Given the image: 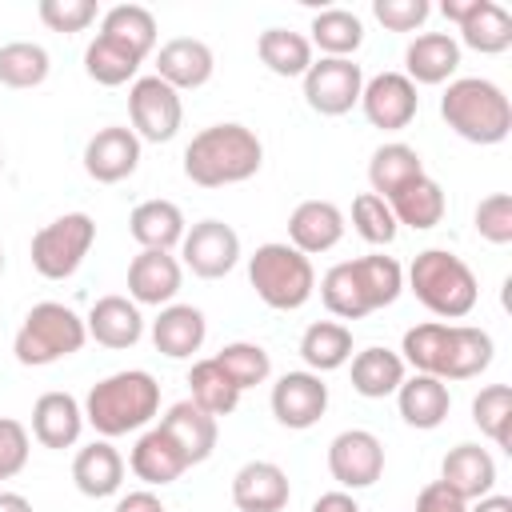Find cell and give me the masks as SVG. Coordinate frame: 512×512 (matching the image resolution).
Wrapping results in <instances>:
<instances>
[{"label":"cell","instance_id":"1","mask_svg":"<svg viewBox=\"0 0 512 512\" xmlns=\"http://www.w3.org/2000/svg\"><path fill=\"white\" fill-rule=\"evenodd\" d=\"M264 164V148L244 124H212L184 148V176L200 188H224L252 180Z\"/></svg>","mask_w":512,"mask_h":512},{"label":"cell","instance_id":"2","mask_svg":"<svg viewBox=\"0 0 512 512\" xmlns=\"http://www.w3.org/2000/svg\"><path fill=\"white\" fill-rule=\"evenodd\" d=\"M160 412V384L152 372L144 368H128V372H112L100 384H92L88 400H84V420L100 432V436H124L144 428L152 416Z\"/></svg>","mask_w":512,"mask_h":512},{"label":"cell","instance_id":"3","mask_svg":"<svg viewBox=\"0 0 512 512\" xmlns=\"http://www.w3.org/2000/svg\"><path fill=\"white\" fill-rule=\"evenodd\" d=\"M444 124L468 144H500L512 132V104L500 84L484 76H460L440 96Z\"/></svg>","mask_w":512,"mask_h":512},{"label":"cell","instance_id":"4","mask_svg":"<svg viewBox=\"0 0 512 512\" xmlns=\"http://www.w3.org/2000/svg\"><path fill=\"white\" fill-rule=\"evenodd\" d=\"M408 288H412L416 300H420L432 316H440V320H460V316H468V312L476 308V300H480L476 272H472L460 256H452V252H444V248H428V252H420V256L412 260V268H408Z\"/></svg>","mask_w":512,"mask_h":512},{"label":"cell","instance_id":"5","mask_svg":"<svg viewBox=\"0 0 512 512\" xmlns=\"http://www.w3.org/2000/svg\"><path fill=\"white\" fill-rule=\"evenodd\" d=\"M248 280H252L256 296L276 312H296L316 292L312 260L304 252H296L292 244H276V240L260 244L248 256Z\"/></svg>","mask_w":512,"mask_h":512},{"label":"cell","instance_id":"6","mask_svg":"<svg viewBox=\"0 0 512 512\" xmlns=\"http://www.w3.org/2000/svg\"><path fill=\"white\" fill-rule=\"evenodd\" d=\"M84 340H88L84 320L68 304L44 300V304H32V312L24 316V324L12 340V352L24 368H44V364H56V360L80 352Z\"/></svg>","mask_w":512,"mask_h":512},{"label":"cell","instance_id":"7","mask_svg":"<svg viewBox=\"0 0 512 512\" xmlns=\"http://www.w3.org/2000/svg\"><path fill=\"white\" fill-rule=\"evenodd\" d=\"M92 240H96L92 216L88 212H64L32 236V268L44 280H68L84 264Z\"/></svg>","mask_w":512,"mask_h":512},{"label":"cell","instance_id":"8","mask_svg":"<svg viewBox=\"0 0 512 512\" xmlns=\"http://www.w3.org/2000/svg\"><path fill=\"white\" fill-rule=\"evenodd\" d=\"M128 116H132V132L140 140L164 144L180 132L184 104H180V92L172 84H164L160 76H140L128 88Z\"/></svg>","mask_w":512,"mask_h":512},{"label":"cell","instance_id":"9","mask_svg":"<svg viewBox=\"0 0 512 512\" xmlns=\"http://www.w3.org/2000/svg\"><path fill=\"white\" fill-rule=\"evenodd\" d=\"M360 92H364V72L352 60L320 56L304 72V100L320 116H344V112H352V104H360Z\"/></svg>","mask_w":512,"mask_h":512},{"label":"cell","instance_id":"10","mask_svg":"<svg viewBox=\"0 0 512 512\" xmlns=\"http://www.w3.org/2000/svg\"><path fill=\"white\" fill-rule=\"evenodd\" d=\"M180 256H184V268H192V276L200 280H220L236 268L240 260V236L232 224L224 220H200L184 232L180 240Z\"/></svg>","mask_w":512,"mask_h":512},{"label":"cell","instance_id":"11","mask_svg":"<svg viewBox=\"0 0 512 512\" xmlns=\"http://www.w3.org/2000/svg\"><path fill=\"white\" fill-rule=\"evenodd\" d=\"M328 472L340 488H372L384 476V444L368 428H348L328 444Z\"/></svg>","mask_w":512,"mask_h":512},{"label":"cell","instance_id":"12","mask_svg":"<svg viewBox=\"0 0 512 512\" xmlns=\"http://www.w3.org/2000/svg\"><path fill=\"white\" fill-rule=\"evenodd\" d=\"M360 108H364V116H368L372 128L400 132V128L412 124V116L420 108V96H416V84L404 72H380V76H372L364 84Z\"/></svg>","mask_w":512,"mask_h":512},{"label":"cell","instance_id":"13","mask_svg":"<svg viewBox=\"0 0 512 512\" xmlns=\"http://www.w3.org/2000/svg\"><path fill=\"white\" fill-rule=\"evenodd\" d=\"M324 408H328V384L316 372H284L272 384V416L292 432L312 428L324 416Z\"/></svg>","mask_w":512,"mask_h":512},{"label":"cell","instance_id":"14","mask_svg":"<svg viewBox=\"0 0 512 512\" xmlns=\"http://www.w3.org/2000/svg\"><path fill=\"white\" fill-rule=\"evenodd\" d=\"M136 164H140V136L124 124H108L84 144V172L96 184H120L124 176L136 172Z\"/></svg>","mask_w":512,"mask_h":512},{"label":"cell","instance_id":"15","mask_svg":"<svg viewBox=\"0 0 512 512\" xmlns=\"http://www.w3.org/2000/svg\"><path fill=\"white\" fill-rule=\"evenodd\" d=\"M288 476L272 460H248L232 476V504L240 512H284L288 508Z\"/></svg>","mask_w":512,"mask_h":512},{"label":"cell","instance_id":"16","mask_svg":"<svg viewBox=\"0 0 512 512\" xmlns=\"http://www.w3.org/2000/svg\"><path fill=\"white\" fill-rule=\"evenodd\" d=\"M344 236V212L332 200H304L288 216V244L304 256L336 248Z\"/></svg>","mask_w":512,"mask_h":512},{"label":"cell","instance_id":"17","mask_svg":"<svg viewBox=\"0 0 512 512\" xmlns=\"http://www.w3.org/2000/svg\"><path fill=\"white\" fill-rule=\"evenodd\" d=\"M160 432L180 448V456L192 464H204L216 448V416H208L204 408H196L192 400H180L172 404L164 416H160Z\"/></svg>","mask_w":512,"mask_h":512},{"label":"cell","instance_id":"18","mask_svg":"<svg viewBox=\"0 0 512 512\" xmlns=\"http://www.w3.org/2000/svg\"><path fill=\"white\" fill-rule=\"evenodd\" d=\"M212 68H216L212 48L204 40H192V36H176V40H168L156 52V76L164 84H172L176 92L208 84L212 80Z\"/></svg>","mask_w":512,"mask_h":512},{"label":"cell","instance_id":"19","mask_svg":"<svg viewBox=\"0 0 512 512\" xmlns=\"http://www.w3.org/2000/svg\"><path fill=\"white\" fill-rule=\"evenodd\" d=\"M180 292V260L172 252H152L144 248L128 264V296L136 304H168Z\"/></svg>","mask_w":512,"mask_h":512},{"label":"cell","instance_id":"20","mask_svg":"<svg viewBox=\"0 0 512 512\" xmlns=\"http://www.w3.org/2000/svg\"><path fill=\"white\" fill-rule=\"evenodd\" d=\"M440 480L460 500H480L496 488V460L480 444H456L440 464Z\"/></svg>","mask_w":512,"mask_h":512},{"label":"cell","instance_id":"21","mask_svg":"<svg viewBox=\"0 0 512 512\" xmlns=\"http://www.w3.org/2000/svg\"><path fill=\"white\" fill-rule=\"evenodd\" d=\"M84 328L104 348H132L144 336V316L128 296H100L92 304Z\"/></svg>","mask_w":512,"mask_h":512},{"label":"cell","instance_id":"22","mask_svg":"<svg viewBox=\"0 0 512 512\" xmlns=\"http://www.w3.org/2000/svg\"><path fill=\"white\" fill-rule=\"evenodd\" d=\"M204 336H208L204 312L192 304H168L152 320V344H156V352H164L172 360H188L192 352H200Z\"/></svg>","mask_w":512,"mask_h":512},{"label":"cell","instance_id":"23","mask_svg":"<svg viewBox=\"0 0 512 512\" xmlns=\"http://www.w3.org/2000/svg\"><path fill=\"white\" fill-rule=\"evenodd\" d=\"M396 404H400V416L408 428H420V432H432L448 420V408H452V396H448V384L436 380V376H424L416 372L412 380H404L396 388Z\"/></svg>","mask_w":512,"mask_h":512},{"label":"cell","instance_id":"24","mask_svg":"<svg viewBox=\"0 0 512 512\" xmlns=\"http://www.w3.org/2000/svg\"><path fill=\"white\" fill-rule=\"evenodd\" d=\"M84 428V408L68 392H44L32 404V436L44 448H72Z\"/></svg>","mask_w":512,"mask_h":512},{"label":"cell","instance_id":"25","mask_svg":"<svg viewBox=\"0 0 512 512\" xmlns=\"http://www.w3.org/2000/svg\"><path fill=\"white\" fill-rule=\"evenodd\" d=\"M404 68L412 84H444L460 68V44L448 32H424L408 44Z\"/></svg>","mask_w":512,"mask_h":512},{"label":"cell","instance_id":"26","mask_svg":"<svg viewBox=\"0 0 512 512\" xmlns=\"http://www.w3.org/2000/svg\"><path fill=\"white\" fill-rule=\"evenodd\" d=\"M72 480H76V488H80L84 496L104 500V496L120 492V484H124V456H120L108 440H92L88 448L76 452V460H72Z\"/></svg>","mask_w":512,"mask_h":512},{"label":"cell","instance_id":"27","mask_svg":"<svg viewBox=\"0 0 512 512\" xmlns=\"http://www.w3.org/2000/svg\"><path fill=\"white\" fill-rule=\"evenodd\" d=\"M128 232L140 248L152 252H172L184 240V212L172 200H144L128 216Z\"/></svg>","mask_w":512,"mask_h":512},{"label":"cell","instance_id":"28","mask_svg":"<svg viewBox=\"0 0 512 512\" xmlns=\"http://www.w3.org/2000/svg\"><path fill=\"white\" fill-rule=\"evenodd\" d=\"M388 208H392L396 224H408V228H416V232L436 228V224L444 220V188H440L428 172H420L416 180H408L404 188H396V192L388 196Z\"/></svg>","mask_w":512,"mask_h":512},{"label":"cell","instance_id":"29","mask_svg":"<svg viewBox=\"0 0 512 512\" xmlns=\"http://www.w3.org/2000/svg\"><path fill=\"white\" fill-rule=\"evenodd\" d=\"M456 28H460V40L472 52L500 56V52L512 48V16L492 0H472V8L464 12V20Z\"/></svg>","mask_w":512,"mask_h":512},{"label":"cell","instance_id":"30","mask_svg":"<svg viewBox=\"0 0 512 512\" xmlns=\"http://www.w3.org/2000/svg\"><path fill=\"white\" fill-rule=\"evenodd\" d=\"M492 336L472 324H448V352H444V372L440 380H472L492 364Z\"/></svg>","mask_w":512,"mask_h":512},{"label":"cell","instance_id":"31","mask_svg":"<svg viewBox=\"0 0 512 512\" xmlns=\"http://www.w3.org/2000/svg\"><path fill=\"white\" fill-rule=\"evenodd\" d=\"M96 36H104V40L120 44L124 52H132L136 60H144L156 48V16L140 4H116V8L104 12Z\"/></svg>","mask_w":512,"mask_h":512},{"label":"cell","instance_id":"32","mask_svg":"<svg viewBox=\"0 0 512 512\" xmlns=\"http://www.w3.org/2000/svg\"><path fill=\"white\" fill-rule=\"evenodd\" d=\"M400 384H404V360H400V352L372 344V348H364V352L352 356V388H356L360 396L384 400V396H392Z\"/></svg>","mask_w":512,"mask_h":512},{"label":"cell","instance_id":"33","mask_svg":"<svg viewBox=\"0 0 512 512\" xmlns=\"http://www.w3.org/2000/svg\"><path fill=\"white\" fill-rule=\"evenodd\" d=\"M128 464H132V472H136L144 484H172V480H180V476L188 472V460H184L180 448L160 432V424L148 428V432L136 440Z\"/></svg>","mask_w":512,"mask_h":512},{"label":"cell","instance_id":"34","mask_svg":"<svg viewBox=\"0 0 512 512\" xmlns=\"http://www.w3.org/2000/svg\"><path fill=\"white\" fill-rule=\"evenodd\" d=\"M300 360L320 376V372H336L352 360V332L336 320H316L304 328L300 336Z\"/></svg>","mask_w":512,"mask_h":512},{"label":"cell","instance_id":"35","mask_svg":"<svg viewBox=\"0 0 512 512\" xmlns=\"http://www.w3.org/2000/svg\"><path fill=\"white\" fill-rule=\"evenodd\" d=\"M256 52H260V64L276 76H304L312 68V44L292 28H264L256 40Z\"/></svg>","mask_w":512,"mask_h":512},{"label":"cell","instance_id":"36","mask_svg":"<svg viewBox=\"0 0 512 512\" xmlns=\"http://www.w3.org/2000/svg\"><path fill=\"white\" fill-rule=\"evenodd\" d=\"M308 44H316L324 56L352 60V52L364 44V24L348 8H324L312 16V40Z\"/></svg>","mask_w":512,"mask_h":512},{"label":"cell","instance_id":"37","mask_svg":"<svg viewBox=\"0 0 512 512\" xmlns=\"http://www.w3.org/2000/svg\"><path fill=\"white\" fill-rule=\"evenodd\" d=\"M424 172L420 164V152L408 148V144H380L368 160V184L380 200H388L396 188H404L408 180H416Z\"/></svg>","mask_w":512,"mask_h":512},{"label":"cell","instance_id":"38","mask_svg":"<svg viewBox=\"0 0 512 512\" xmlns=\"http://www.w3.org/2000/svg\"><path fill=\"white\" fill-rule=\"evenodd\" d=\"M188 388H192L188 400L196 408H204L208 416H228L240 404V388L224 376V368L216 360H196L192 372H188Z\"/></svg>","mask_w":512,"mask_h":512},{"label":"cell","instance_id":"39","mask_svg":"<svg viewBox=\"0 0 512 512\" xmlns=\"http://www.w3.org/2000/svg\"><path fill=\"white\" fill-rule=\"evenodd\" d=\"M320 300H324V308H328L332 316H340V320H364V316L372 312L368 300H364V288H360V280H356V272H352V260L332 264V268L324 272V280H320Z\"/></svg>","mask_w":512,"mask_h":512},{"label":"cell","instance_id":"40","mask_svg":"<svg viewBox=\"0 0 512 512\" xmlns=\"http://www.w3.org/2000/svg\"><path fill=\"white\" fill-rule=\"evenodd\" d=\"M48 52L32 40L0 44V84L4 88H36L48 80Z\"/></svg>","mask_w":512,"mask_h":512},{"label":"cell","instance_id":"41","mask_svg":"<svg viewBox=\"0 0 512 512\" xmlns=\"http://www.w3.org/2000/svg\"><path fill=\"white\" fill-rule=\"evenodd\" d=\"M352 272H356V280H360L364 300H368L372 312L376 308H388L404 292V268L392 256H360V260H352Z\"/></svg>","mask_w":512,"mask_h":512},{"label":"cell","instance_id":"42","mask_svg":"<svg viewBox=\"0 0 512 512\" xmlns=\"http://www.w3.org/2000/svg\"><path fill=\"white\" fill-rule=\"evenodd\" d=\"M472 420L484 436L496 440V448L512 452V388L508 384H488L472 400Z\"/></svg>","mask_w":512,"mask_h":512},{"label":"cell","instance_id":"43","mask_svg":"<svg viewBox=\"0 0 512 512\" xmlns=\"http://www.w3.org/2000/svg\"><path fill=\"white\" fill-rule=\"evenodd\" d=\"M220 368H224V376L244 392V388H256V384H264L268 376H272V360H268V352L260 348V344H248V340H236V344H224L216 356H212Z\"/></svg>","mask_w":512,"mask_h":512},{"label":"cell","instance_id":"44","mask_svg":"<svg viewBox=\"0 0 512 512\" xmlns=\"http://www.w3.org/2000/svg\"><path fill=\"white\" fill-rule=\"evenodd\" d=\"M136 68H140V60H136L132 52H124L120 44L104 40V36H96V40L84 48V72H88L96 84H104V88L128 84V80L136 76Z\"/></svg>","mask_w":512,"mask_h":512},{"label":"cell","instance_id":"45","mask_svg":"<svg viewBox=\"0 0 512 512\" xmlns=\"http://www.w3.org/2000/svg\"><path fill=\"white\" fill-rule=\"evenodd\" d=\"M352 228H356L368 244H392L400 224H396L388 200H380L376 192H360V196L352 200Z\"/></svg>","mask_w":512,"mask_h":512},{"label":"cell","instance_id":"46","mask_svg":"<svg viewBox=\"0 0 512 512\" xmlns=\"http://www.w3.org/2000/svg\"><path fill=\"white\" fill-rule=\"evenodd\" d=\"M476 232L488 244H512V196L492 192L476 204Z\"/></svg>","mask_w":512,"mask_h":512},{"label":"cell","instance_id":"47","mask_svg":"<svg viewBox=\"0 0 512 512\" xmlns=\"http://www.w3.org/2000/svg\"><path fill=\"white\" fill-rule=\"evenodd\" d=\"M40 20L52 32H84L96 20V0H40Z\"/></svg>","mask_w":512,"mask_h":512},{"label":"cell","instance_id":"48","mask_svg":"<svg viewBox=\"0 0 512 512\" xmlns=\"http://www.w3.org/2000/svg\"><path fill=\"white\" fill-rule=\"evenodd\" d=\"M432 4L428 0H372V16L388 32H416L428 20Z\"/></svg>","mask_w":512,"mask_h":512},{"label":"cell","instance_id":"49","mask_svg":"<svg viewBox=\"0 0 512 512\" xmlns=\"http://www.w3.org/2000/svg\"><path fill=\"white\" fill-rule=\"evenodd\" d=\"M28 464V428L12 416H0V480H12Z\"/></svg>","mask_w":512,"mask_h":512},{"label":"cell","instance_id":"50","mask_svg":"<svg viewBox=\"0 0 512 512\" xmlns=\"http://www.w3.org/2000/svg\"><path fill=\"white\" fill-rule=\"evenodd\" d=\"M416 512H468V500H460L444 480H432L416 496Z\"/></svg>","mask_w":512,"mask_h":512},{"label":"cell","instance_id":"51","mask_svg":"<svg viewBox=\"0 0 512 512\" xmlns=\"http://www.w3.org/2000/svg\"><path fill=\"white\" fill-rule=\"evenodd\" d=\"M116 512H168V508H164L160 496H152V492H128V496H120Z\"/></svg>","mask_w":512,"mask_h":512},{"label":"cell","instance_id":"52","mask_svg":"<svg viewBox=\"0 0 512 512\" xmlns=\"http://www.w3.org/2000/svg\"><path fill=\"white\" fill-rule=\"evenodd\" d=\"M312 512H360V504H356L348 492H324V496L312 504Z\"/></svg>","mask_w":512,"mask_h":512},{"label":"cell","instance_id":"53","mask_svg":"<svg viewBox=\"0 0 512 512\" xmlns=\"http://www.w3.org/2000/svg\"><path fill=\"white\" fill-rule=\"evenodd\" d=\"M472 512H512V496H496V492H488V496L476 500Z\"/></svg>","mask_w":512,"mask_h":512},{"label":"cell","instance_id":"54","mask_svg":"<svg viewBox=\"0 0 512 512\" xmlns=\"http://www.w3.org/2000/svg\"><path fill=\"white\" fill-rule=\"evenodd\" d=\"M0 512H32V504L20 492H0Z\"/></svg>","mask_w":512,"mask_h":512},{"label":"cell","instance_id":"55","mask_svg":"<svg viewBox=\"0 0 512 512\" xmlns=\"http://www.w3.org/2000/svg\"><path fill=\"white\" fill-rule=\"evenodd\" d=\"M0 272H4V248H0Z\"/></svg>","mask_w":512,"mask_h":512},{"label":"cell","instance_id":"56","mask_svg":"<svg viewBox=\"0 0 512 512\" xmlns=\"http://www.w3.org/2000/svg\"><path fill=\"white\" fill-rule=\"evenodd\" d=\"M0 172H4V152H0Z\"/></svg>","mask_w":512,"mask_h":512}]
</instances>
